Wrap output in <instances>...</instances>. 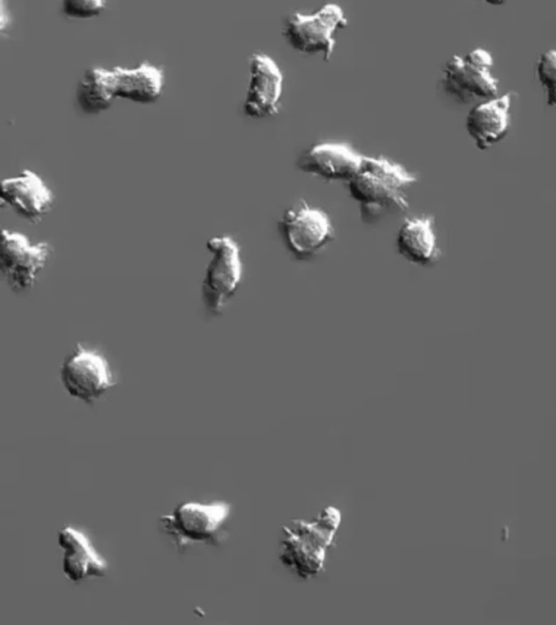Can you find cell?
<instances>
[{"instance_id": "cell-1", "label": "cell", "mask_w": 556, "mask_h": 625, "mask_svg": "<svg viewBox=\"0 0 556 625\" xmlns=\"http://www.w3.org/2000/svg\"><path fill=\"white\" fill-rule=\"evenodd\" d=\"M416 180V176L403 165L388 157L364 155L346 186L350 196L358 205L363 221L374 224L407 209V192Z\"/></svg>"}, {"instance_id": "cell-2", "label": "cell", "mask_w": 556, "mask_h": 625, "mask_svg": "<svg viewBox=\"0 0 556 625\" xmlns=\"http://www.w3.org/2000/svg\"><path fill=\"white\" fill-rule=\"evenodd\" d=\"M341 518L337 507L327 506L312 520L296 519L283 525L278 552L281 564L301 579L316 577L325 569Z\"/></svg>"}, {"instance_id": "cell-3", "label": "cell", "mask_w": 556, "mask_h": 625, "mask_svg": "<svg viewBox=\"0 0 556 625\" xmlns=\"http://www.w3.org/2000/svg\"><path fill=\"white\" fill-rule=\"evenodd\" d=\"M231 514L226 501H187L159 519L160 527L178 549L193 544L217 546L225 539V527Z\"/></svg>"}, {"instance_id": "cell-4", "label": "cell", "mask_w": 556, "mask_h": 625, "mask_svg": "<svg viewBox=\"0 0 556 625\" xmlns=\"http://www.w3.org/2000/svg\"><path fill=\"white\" fill-rule=\"evenodd\" d=\"M210 254L201 283V301L205 311L219 316L236 295L243 278V262L238 242L229 234L210 238Z\"/></svg>"}, {"instance_id": "cell-5", "label": "cell", "mask_w": 556, "mask_h": 625, "mask_svg": "<svg viewBox=\"0 0 556 625\" xmlns=\"http://www.w3.org/2000/svg\"><path fill=\"white\" fill-rule=\"evenodd\" d=\"M494 58L484 48L453 54L444 64L441 82L446 93L460 102L485 101L498 95Z\"/></svg>"}, {"instance_id": "cell-6", "label": "cell", "mask_w": 556, "mask_h": 625, "mask_svg": "<svg viewBox=\"0 0 556 625\" xmlns=\"http://www.w3.org/2000/svg\"><path fill=\"white\" fill-rule=\"evenodd\" d=\"M66 393L87 405L105 395L116 383L108 358L98 349L78 343L60 367Z\"/></svg>"}, {"instance_id": "cell-7", "label": "cell", "mask_w": 556, "mask_h": 625, "mask_svg": "<svg viewBox=\"0 0 556 625\" xmlns=\"http://www.w3.org/2000/svg\"><path fill=\"white\" fill-rule=\"evenodd\" d=\"M348 24L343 8L336 2L324 3L311 13L294 10L282 25V35L288 43L305 53H323L328 60L336 44L334 31Z\"/></svg>"}, {"instance_id": "cell-8", "label": "cell", "mask_w": 556, "mask_h": 625, "mask_svg": "<svg viewBox=\"0 0 556 625\" xmlns=\"http://www.w3.org/2000/svg\"><path fill=\"white\" fill-rule=\"evenodd\" d=\"M287 250L298 259H308L334 238L329 215L304 201L287 208L278 224Z\"/></svg>"}, {"instance_id": "cell-9", "label": "cell", "mask_w": 556, "mask_h": 625, "mask_svg": "<svg viewBox=\"0 0 556 625\" xmlns=\"http://www.w3.org/2000/svg\"><path fill=\"white\" fill-rule=\"evenodd\" d=\"M51 256L46 241L33 242L22 232L1 231L0 271L7 285L16 293L31 290Z\"/></svg>"}, {"instance_id": "cell-10", "label": "cell", "mask_w": 556, "mask_h": 625, "mask_svg": "<svg viewBox=\"0 0 556 625\" xmlns=\"http://www.w3.org/2000/svg\"><path fill=\"white\" fill-rule=\"evenodd\" d=\"M249 81L243 112L254 118L268 117L280 107L283 74L278 63L264 51H254L248 60Z\"/></svg>"}, {"instance_id": "cell-11", "label": "cell", "mask_w": 556, "mask_h": 625, "mask_svg": "<svg viewBox=\"0 0 556 625\" xmlns=\"http://www.w3.org/2000/svg\"><path fill=\"white\" fill-rule=\"evenodd\" d=\"M0 202L25 220L37 222L51 211L54 193L37 173L26 168L1 180Z\"/></svg>"}, {"instance_id": "cell-12", "label": "cell", "mask_w": 556, "mask_h": 625, "mask_svg": "<svg viewBox=\"0 0 556 625\" xmlns=\"http://www.w3.org/2000/svg\"><path fill=\"white\" fill-rule=\"evenodd\" d=\"M364 155L346 142L324 141L305 150L298 167L328 181H349L358 169Z\"/></svg>"}, {"instance_id": "cell-13", "label": "cell", "mask_w": 556, "mask_h": 625, "mask_svg": "<svg viewBox=\"0 0 556 625\" xmlns=\"http://www.w3.org/2000/svg\"><path fill=\"white\" fill-rule=\"evenodd\" d=\"M513 95L511 91H507L478 102L468 111L465 127L479 150H488L508 133Z\"/></svg>"}, {"instance_id": "cell-14", "label": "cell", "mask_w": 556, "mask_h": 625, "mask_svg": "<svg viewBox=\"0 0 556 625\" xmlns=\"http://www.w3.org/2000/svg\"><path fill=\"white\" fill-rule=\"evenodd\" d=\"M58 545L64 550L62 570L72 582L89 577H103L108 573L106 560L97 551L89 536L71 525L58 532Z\"/></svg>"}, {"instance_id": "cell-15", "label": "cell", "mask_w": 556, "mask_h": 625, "mask_svg": "<svg viewBox=\"0 0 556 625\" xmlns=\"http://www.w3.org/2000/svg\"><path fill=\"white\" fill-rule=\"evenodd\" d=\"M397 253L409 264L427 267L440 257V247L430 215L407 217L397 229L395 238Z\"/></svg>"}, {"instance_id": "cell-16", "label": "cell", "mask_w": 556, "mask_h": 625, "mask_svg": "<svg viewBox=\"0 0 556 625\" xmlns=\"http://www.w3.org/2000/svg\"><path fill=\"white\" fill-rule=\"evenodd\" d=\"M112 69L116 99L151 104L161 97L165 84V73L162 66L150 61H142L132 67L117 65Z\"/></svg>"}, {"instance_id": "cell-17", "label": "cell", "mask_w": 556, "mask_h": 625, "mask_svg": "<svg viewBox=\"0 0 556 625\" xmlns=\"http://www.w3.org/2000/svg\"><path fill=\"white\" fill-rule=\"evenodd\" d=\"M76 102L86 114H99L111 107L115 95V80L112 68L88 67L76 87Z\"/></svg>"}, {"instance_id": "cell-18", "label": "cell", "mask_w": 556, "mask_h": 625, "mask_svg": "<svg viewBox=\"0 0 556 625\" xmlns=\"http://www.w3.org/2000/svg\"><path fill=\"white\" fill-rule=\"evenodd\" d=\"M535 75L544 91L546 104L556 106V49H547L539 55Z\"/></svg>"}, {"instance_id": "cell-19", "label": "cell", "mask_w": 556, "mask_h": 625, "mask_svg": "<svg viewBox=\"0 0 556 625\" xmlns=\"http://www.w3.org/2000/svg\"><path fill=\"white\" fill-rule=\"evenodd\" d=\"M106 5L103 0H63L62 12L70 17H92L99 15Z\"/></svg>"}, {"instance_id": "cell-20", "label": "cell", "mask_w": 556, "mask_h": 625, "mask_svg": "<svg viewBox=\"0 0 556 625\" xmlns=\"http://www.w3.org/2000/svg\"><path fill=\"white\" fill-rule=\"evenodd\" d=\"M11 14L3 1H0V31L3 34L11 25Z\"/></svg>"}]
</instances>
